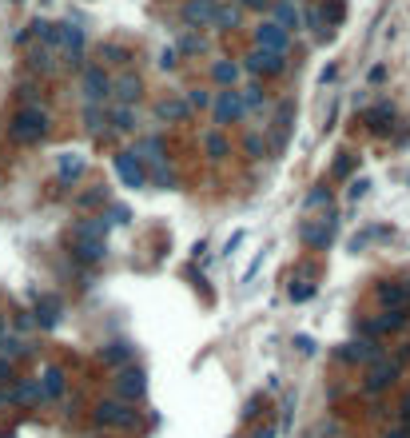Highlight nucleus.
<instances>
[{
	"label": "nucleus",
	"instance_id": "obj_1",
	"mask_svg": "<svg viewBox=\"0 0 410 438\" xmlns=\"http://www.w3.org/2000/svg\"><path fill=\"white\" fill-rule=\"evenodd\" d=\"M92 418H96V426H104V430H136L139 426V411L136 402L128 399H100L96 411H92Z\"/></svg>",
	"mask_w": 410,
	"mask_h": 438
},
{
	"label": "nucleus",
	"instance_id": "obj_2",
	"mask_svg": "<svg viewBox=\"0 0 410 438\" xmlns=\"http://www.w3.org/2000/svg\"><path fill=\"white\" fill-rule=\"evenodd\" d=\"M13 140L16 144H40L44 135H48V112L40 108V104H25V108L13 116Z\"/></svg>",
	"mask_w": 410,
	"mask_h": 438
},
{
	"label": "nucleus",
	"instance_id": "obj_3",
	"mask_svg": "<svg viewBox=\"0 0 410 438\" xmlns=\"http://www.w3.org/2000/svg\"><path fill=\"white\" fill-rule=\"evenodd\" d=\"M398 375H402V363H398L395 354H383L378 363L367 366V375H362V394H367V399H378V394H386V390L398 383Z\"/></svg>",
	"mask_w": 410,
	"mask_h": 438
},
{
	"label": "nucleus",
	"instance_id": "obj_4",
	"mask_svg": "<svg viewBox=\"0 0 410 438\" xmlns=\"http://www.w3.org/2000/svg\"><path fill=\"white\" fill-rule=\"evenodd\" d=\"M335 227H339L335 211H327L319 219H303L299 223V239H303V247H311V251H327L331 239H335Z\"/></svg>",
	"mask_w": 410,
	"mask_h": 438
},
{
	"label": "nucleus",
	"instance_id": "obj_5",
	"mask_svg": "<svg viewBox=\"0 0 410 438\" xmlns=\"http://www.w3.org/2000/svg\"><path fill=\"white\" fill-rule=\"evenodd\" d=\"M383 339H350V343H343L335 351V359L339 363H347V366H371V363H378L383 359Z\"/></svg>",
	"mask_w": 410,
	"mask_h": 438
},
{
	"label": "nucleus",
	"instance_id": "obj_6",
	"mask_svg": "<svg viewBox=\"0 0 410 438\" xmlns=\"http://www.w3.org/2000/svg\"><path fill=\"white\" fill-rule=\"evenodd\" d=\"M112 394L116 399H128V402H139L148 394V375H144V366H120L112 375Z\"/></svg>",
	"mask_w": 410,
	"mask_h": 438
},
{
	"label": "nucleus",
	"instance_id": "obj_7",
	"mask_svg": "<svg viewBox=\"0 0 410 438\" xmlns=\"http://www.w3.org/2000/svg\"><path fill=\"white\" fill-rule=\"evenodd\" d=\"M80 88H84V104H108L116 80L104 72V64H88L84 76H80Z\"/></svg>",
	"mask_w": 410,
	"mask_h": 438
},
{
	"label": "nucleus",
	"instance_id": "obj_8",
	"mask_svg": "<svg viewBox=\"0 0 410 438\" xmlns=\"http://www.w3.org/2000/svg\"><path fill=\"white\" fill-rule=\"evenodd\" d=\"M374 303L383 311H410V291L402 279H383L374 287Z\"/></svg>",
	"mask_w": 410,
	"mask_h": 438
},
{
	"label": "nucleus",
	"instance_id": "obj_9",
	"mask_svg": "<svg viewBox=\"0 0 410 438\" xmlns=\"http://www.w3.org/2000/svg\"><path fill=\"white\" fill-rule=\"evenodd\" d=\"M148 159L139 156V152H120L116 156V175L128 183V187H144L148 183V168H144Z\"/></svg>",
	"mask_w": 410,
	"mask_h": 438
},
{
	"label": "nucleus",
	"instance_id": "obj_10",
	"mask_svg": "<svg viewBox=\"0 0 410 438\" xmlns=\"http://www.w3.org/2000/svg\"><path fill=\"white\" fill-rule=\"evenodd\" d=\"M247 116V100H243V92H235V88H227V92H219L215 96V124H235Z\"/></svg>",
	"mask_w": 410,
	"mask_h": 438
},
{
	"label": "nucleus",
	"instance_id": "obj_11",
	"mask_svg": "<svg viewBox=\"0 0 410 438\" xmlns=\"http://www.w3.org/2000/svg\"><path fill=\"white\" fill-rule=\"evenodd\" d=\"M8 402H13V406H44L40 375L36 378H13V383H8Z\"/></svg>",
	"mask_w": 410,
	"mask_h": 438
},
{
	"label": "nucleus",
	"instance_id": "obj_12",
	"mask_svg": "<svg viewBox=\"0 0 410 438\" xmlns=\"http://www.w3.org/2000/svg\"><path fill=\"white\" fill-rule=\"evenodd\" d=\"M243 68L247 72H267V76H279L287 68V60H283V52H271V48H255L251 56H243Z\"/></svg>",
	"mask_w": 410,
	"mask_h": 438
},
{
	"label": "nucleus",
	"instance_id": "obj_13",
	"mask_svg": "<svg viewBox=\"0 0 410 438\" xmlns=\"http://www.w3.org/2000/svg\"><path fill=\"white\" fill-rule=\"evenodd\" d=\"M60 295H52V291H44V295H36V311H32V315H36V327L40 331H56L60 327Z\"/></svg>",
	"mask_w": 410,
	"mask_h": 438
},
{
	"label": "nucleus",
	"instance_id": "obj_14",
	"mask_svg": "<svg viewBox=\"0 0 410 438\" xmlns=\"http://www.w3.org/2000/svg\"><path fill=\"white\" fill-rule=\"evenodd\" d=\"M100 363L112 366V371H120V366H132V363H136V347H132L128 339L104 343V347H100Z\"/></svg>",
	"mask_w": 410,
	"mask_h": 438
},
{
	"label": "nucleus",
	"instance_id": "obj_15",
	"mask_svg": "<svg viewBox=\"0 0 410 438\" xmlns=\"http://www.w3.org/2000/svg\"><path fill=\"white\" fill-rule=\"evenodd\" d=\"M40 390H44V406L48 402H60L68 394V375H64V366H44L40 371Z\"/></svg>",
	"mask_w": 410,
	"mask_h": 438
},
{
	"label": "nucleus",
	"instance_id": "obj_16",
	"mask_svg": "<svg viewBox=\"0 0 410 438\" xmlns=\"http://www.w3.org/2000/svg\"><path fill=\"white\" fill-rule=\"evenodd\" d=\"M287 40H291V32H287L279 20H263L259 28H255V44L259 48H271V52H287Z\"/></svg>",
	"mask_w": 410,
	"mask_h": 438
},
{
	"label": "nucleus",
	"instance_id": "obj_17",
	"mask_svg": "<svg viewBox=\"0 0 410 438\" xmlns=\"http://www.w3.org/2000/svg\"><path fill=\"white\" fill-rule=\"evenodd\" d=\"M112 215H92V219H80L72 227V239H108V232H112Z\"/></svg>",
	"mask_w": 410,
	"mask_h": 438
},
{
	"label": "nucleus",
	"instance_id": "obj_18",
	"mask_svg": "<svg viewBox=\"0 0 410 438\" xmlns=\"http://www.w3.org/2000/svg\"><path fill=\"white\" fill-rule=\"evenodd\" d=\"M84 168H88V159L80 156V152H64L60 164H56V180L68 187V183H76L80 175H84Z\"/></svg>",
	"mask_w": 410,
	"mask_h": 438
},
{
	"label": "nucleus",
	"instance_id": "obj_19",
	"mask_svg": "<svg viewBox=\"0 0 410 438\" xmlns=\"http://www.w3.org/2000/svg\"><path fill=\"white\" fill-rule=\"evenodd\" d=\"M215 13H219L215 0H187V4H184V20H187V25H215Z\"/></svg>",
	"mask_w": 410,
	"mask_h": 438
},
{
	"label": "nucleus",
	"instance_id": "obj_20",
	"mask_svg": "<svg viewBox=\"0 0 410 438\" xmlns=\"http://www.w3.org/2000/svg\"><path fill=\"white\" fill-rule=\"evenodd\" d=\"M291 120H295V100H283L279 112H275V132H271V144L283 147L287 135H291Z\"/></svg>",
	"mask_w": 410,
	"mask_h": 438
},
{
	"label": "nucleus",
	"instance_id": "obj_21",
	"mask_svg": "<svg viewBox=\"0 0 410 438\" xmlns=\"http://www.w3.org/2000/svg\"><path fill=\"white\" fill-rule=\"evenodd\" d=\"M80 263H104L108 255V239H76V251H72Z\"/></svg>",
	"mask_w": 410,
	"mask_h": 438
},
{
	"label": "nucleus",
	"instance_id": "obj_22",
	"mask_svg": "<svg viewBox=\"0 0 410 438\" xmlns=\"http://www.w3.org/2000/svg\"><path fill=\"white\" fill-rule=\"evenodd\" d=\"M187 112H191V104H187V100H160V104H156V120L179 124V120H187Z\"/></svg>",
	"mask_w": 410,
	"mask_h": 438
},
{
	"label": "nucleus",
	"instance_id": "obj_23",
	"mask_svg": "<svg viewBox=\"0 0 410 438\" xmlns=\"http://www.w3.org/2000/svg\"><path fill=\"white\" fill-rule=\"evenodd\" d=\"M139 88H144V84H139V76H136V72H124L120 80H116L112 92H116V100H120V104H136V100H139Z\"/></svg>",
	"mask_w": 410,
	"mask_h": 438
},
{
	"label": "nucleus",
	"instance_id": "obj_24",
	"mask_svg": "<svg viewBox=\"0 0 410 438\" xmlns=\"http://www.w3.org/2000/svg\"><path fill=\"white\" fill-rule=\"evenodd\" d=\"M0 354L16 363V359L32 354V347H28V339H20V335H13V331H4V335H0Z\"/></svg>",
	"mask_w": 410,
	"mask_h": 438
},
{
	"label": "nucleus",
	"instance_id": "obj_25",
	"mask_svg": "<svg viewBox=\"0 0 410 438\" xmlns=\"http://www.w3.org/2000/svg\"><path fill=\"white\" fill-rule=\"evenodd\" d=\"M395 108H390V104H383V108H371L367 112V124H371V132H378V135H386L390 132V128H395Z\"/></svg>",
	"mask_w": 410,
	"mask_h": 438
},
{
	"label": "nucleus",
	"instance_id": "obj_26",
	"mask_svg": "<svg viewBox=\"0 0 410 438\" xmlns=\"http://www.w3.org/2000/svg\"><path fill=\"white\" fill-rule=\"evenodd\" d=\"M212 76H215V84L235 88V80H239V64H235V60H215V64H212Z\"/></svg>",
	"mask_w": 410,
	"mask_h": 438
},
{
	"label": "nucleus",
	"instance_id": "obj_27",
	"mask_svg": "<svg viewBox=\"0 0 410 438\" xmlns=\"http://www.w3.org/2000/svg\"><path fill=\"white\" fill-rule=\"evenodd\" d=\"M239 20H243V13H239V4H224V8L215 13V28H219V32H231V28H235Z\"/></svg>",
	"mask_w": 410,
	"mask_h": 438
},
{
	"label": "nucleus",
	"instance_id": "obj_28",
	"mask_svg": "<svg viewBox=\"0 0 410 438\" xmlns=\"http://www.w3.org/2000/svg\"><path fill=\"white\" fill-rule=\"evenodd\" d=\"M60 44L68 52H80L84 48V28L80 25H60Z\"/></svg>",
	"mask_w": 410,
	"mask_h": 438
},
{
	"label": "nucleus",
	"instance_id": "obj_29",
	"mask_svg": "<svg viewBox=\"0 0 410 438\" xmlns=\"http://www.w3.org/2000/svg\"><path fill=\"white\" fill-rule=\"evenodd\" d=\"M203 147H207L212 159H227V152H231V144H227L219 132H203Z\"/></svg>",
	"mask_w": 410,
	"mask_h": 438
},
{
	"label": "nucleus",
	"instance_id": "obj_30",
	"mask_svg": "<svg viewBox=\"0 0 410 438\" xmlns=\"http://www.w3.org/2000/svg\"><path fill=\"white\" fill-rule=\"evenodd\" d=\"M378 323H383L386 335H398V331L410 323V311H383V315H378Z\"/></svg>",
	"mask_w": 410,
	"mask_h": 438
},
{
	"label": "nucleus",
	"instance_id": "obj_31",
	"mask_svg": "<svg viewBox=\"0 0 410 438\" xmlns=\"http://www.w3.org/2000/svg\"><path fill=\"white\" fill-rule=\"evenodd\" d=\"M275 20H279V25H283L287 32H295V28H299V13H295V4H291V0H279V4H275Z\"/></svg>",
	"mask_w": 410,
	"mask_h": 438
},
{
	"label": "nucleus",
	"instance_id": "obj_32",
	"mask_svg": "<svg viewBox=\"0 0 410 438\" xmlns=\"http://www.w3.org/2000/svg\"><path fill=\"white\" fill-rule=\"evenodd\" d=\"M112 128L116 132H136V112H132V104H120L112 112Z\"/></svg>",
	"mask_w": 410,
	"mask_h": 438
},
{
	"label": "nucleus",
	"instance_id": "obj_33",
	"mask_svg": "<svg viewBox=\"0 0 410 438\" xmlns=\"http://www.w3.org/2000/svg\"><path fill=\"white\" fill-rule=\"evenodd\" d=\"M136 152L148 159V164H163V140H160V135H148V140L136 147Z\"/></svg>",
	"mask_w": 410,
	"mask_h": 438
},
{
	"label": "nucleus",
	"instance_id": "obj_34",
	"mask_svg": "<svg viewBox=\"0 0 410 438\" xmlns=\"http://www.w3.org/2000/svg\"><path fill=\"white\" fill-rule=\"evenodd\" d=\"M263 406H267V394H263V390H255V394H247V402H243L239 418H243V423H251V418H259Z\"/></svg>",
	"mask_w": 410,
	"mask_h": 438
},
{
	"label": "nucleus",
	"instance_id": "obj_35",
	"mask_svg": "<svg viewBox=\"0 0 410 438\" xmlns=\"http://www.w3.org/2000/svg\"><path fill=\"white\" fill-rule=\"evenodd\" d=\"M287 295H291V303H307V299L315 295V283H311V279H295Z\"/></svg>",
	"mask_w": 410,
	"mask_h": 438
},
{
	"label": "nucleus",
	"instance_id": "obj_36",
	"mask_svg": "<svg viewBox=\"0 0 410 438\" xmlns=\"http://www.w3.org/2000/svg\"><path fill=\"white\" fill-rule=\"evenodd\" d=\"M32 32H36L44 44H60V25H48V20H36L32 25Z\"/></svg>",
	"mask_w": 410,
	"mask_h": 438
},
{
	"label": "nucleus",
	"instance_id": "obj_37",
	"mask_svg": "<svg viewBox=\"0 0 410 438\" xmlns=\"http://www.w3.org/2000/svg\"><path fill=\"white\" fill-rule=\"evenodd\" d=\"M84 124L92 132H100L104 128V104H84Z\"/></svg>",
	"mask_w": 410,
	"mask_h": 438
},
{
	"label": "nucleus",
	"instance_id": "obj_38",
	"mask_svg": "<svg viewBox=\"0 0 410 438\" xmlns=\"http://www.w3.org/2000/svg\"><path fill=\"white\" fill-rule=\"evenodd\" d=\"M359 335H362V339H383L386 331H383L378 319H359Z\"/></svg>",
	"mask_w": 410,
	"mask_h": 438
},
{
	"label": "nucleus",
	"instance_id": "obj_39",
	"mask_svg": "<svg viewBox=\"0 0 410 438\" xmlns=\"http://www.w3.org/2000/svg\"><path fill=\"white\" fill-rule=\"evenodd\" d=\"M100 199H108V187H92V192L76 195V207H92V204H100Z\"/></svg>",
	"mask_w": 410,
	"mask_h": 438
},
{
	"label": "nucleus",
	"instance_id": "obj_40",
	"mask_svg": "<svg viewBox=\"0 0 410 438\" xmlns=\"http://www.w3.org/2000/svg\"><path fill=\"white\" fill-rule=\"evenodd\" d=\"M350 171H355V156H350V152H343V156L335 159V171H331V175H335V180H343V175H350Z\"/></svg>",
	"mask_w": 410,
	"mask_h": 438
},
{
	"label": "nucleus",
	"instance_id": "obj_41",
	"mask_svg": "<svg viewBox=\"0 0 410 438\" xmlns=\"http://www.w3.org/2000/svg\"><path fill=\"white\" fill-rule=\"evenodd\" d=\"M100 56H104V64H128V52H124V48H116V44L100 48Z\"/></svg>",
	"mask_w": 410,
	"mask_h": 438
},
{
	"label": "nucleus",
	"instance_id": "obj_42",
	"mask_svg": "<svg viewBox=\"0 0 410 438\" xmlns=\"http://www.w3.org/2000/svg\"><path fill=\"white\" fill-rule=\"evenodd\" d=\"M331 207V187H315L311 195H307V207Z\"/></svg>",
	"mask_w": 410,
	"mask_h": 438
},
{
	"label": "nucleus",
	"instance_id": "obj_43",
	"mask_svg": "<svg viewBox=\"0 0 410 438\" xmlns=\"http://www.w3.org/2000/svg\"><path fill=\"white\" fill-rule=\"evenodd\" d=\"M243 100H247V112H259V108H263V92H259L255 84L243 88Z\"/></svg>",
	"mask_w": 410,
	"mask_h": 438
},
{
	"label": "nucleus",
	"instance_id": "obj_44",
	"mask_svg": "<svg viewBox=\"0 0 410 438\" xmlns=\"http://www.w3.org/2000/svg\"><path fill=\"white\" fill-rule=\"evenodd\" d=\"M243 152H247L251 159H263V140H259V135H255V132H251L247 140H243Z\"/></svg>",
	"mask_w": 410,
	"mask_h": 438
},
{
	"label": "nucleus",
	"instance_id": "obj_45",
	"mask_svg": "<svg viewBox=\"0 0 410 438\" xmlns=\"http://www.w3.org/2000/svg\"><path fill=\"white\" fill-rule=\"evenodd\" d=\"M395 414H398V426H410V390L402 394V399H398Z\"/></svg>",
	"mask_w": 410,
	"mask_h": 438
},
{
	"label": "nucleus",
	"instance_id": "obj_46",
	"mask_svg": "<svg viewBox=\"0 0 410 438\" xmlns=\"http://www.w3.org/2000/svg\"><path fill=\"white\" fill-rule=\"evenodd\" d=\"M243 239H247V232H235V235H231V239H227V244H224V259H231V255H235V251H239V244H243Z\"/></svg>",
	"mask_w": 410,
	"mask_h": 438
},
{
	"label": "nucleus",
	"instance_id": "obj_47",
	"mask_svg": "<svg viewBox=\"0 0 410 438\" xmlns=\"http://www.w3.org/2000/svg\"><path fill=\"white\" fill-rule=\"evenodd\" d=\"M187 104H191V108H207V104H212V96H207V92H187Z\"/></svg>",
	"mask_w": 410,
	"mask_h": 438
},
{
	"label": "nucleus",
	"instance_id": "obj_48",
	"mask_svg": "<svg viewBox=\"0 0 410 438\" xmlns=\"http://www.w3.org/2000/svg\"><path fill=\"white\" fill-rule=\"evenodd\" d=\"M32 68H36V72H52V56L48 52H36V56H32Z\"/></svg>",
	"mask_w": 410,
	"mask_h": 438
},
{
	"label": "nucleus",
	"instance_id": "obj_49",
	"mask_svg": "<svg viewBox=\"0 0 410 438\" xmlns=\"http://www.w3.org/2000/svg\"><path fill=\"white\" fill-rule=\"evenodd\" d=\"M36 327V315H32V311H20V315H16V331H32Z\"/></svg>",
	"mask_w": 410,
	"mask_h": 438
},
{
	"label": "nucleus",
	"instance_id": "obj_50",
	"mask_svg": "<svg viewBox=\"0 0 410 438\" xmlns=\"http://www.w3.org/2000/svg\"><path fill=\"white\" fill-rule=\"evenodd\" d=\"M179 48H187V52H199V48H207V40H203V36H184V40H179Z\"/></svg>",
	"mask_w": 410,
	"mask_h": 438
},
{
	"label": "nucleus",
	"instance_id": "obj_51",
	"mask_svg": "<svg viewBox=\"0 0 410 438\" xmlns=\"http://www.w3.org/2000/svg\"><path fill=\"white\" fill-rule=\"evenodd\" d=\"M295 347H299V354H315V339H311V335H295Z\"/></svg>",
	"mask_w": 410,
	"mask_h": 438
},
{
	"label": "nucleus",
	"instance_id": "obj_52",
	"mask_svg": "<svg viewBox=\"0 0 410 438\" xmlns=\"http://www.w3.org/2000/svg\"><path fill=\"white\" fill-rule=\"evenodd\" d=\"M367 187H371V180H355V183H350V199L359 204L362 195H367Z\"/></svg>",
	"mask_w": 410,
	"mask_h": 438
},
{
	"label": "nucleus",
	"instance_id": "obj_53",
	"mask_svg": "<svg viewBox=\"0 0 410 438\" xmlns=\"http://www.w3.org/2000/svg\"><path fill=\"white\" fill-rule=\"evenodd\" d=\"M13 359H4V354H0V383H13Z\"/></svg>",
	"mask_w": 410,
	"mask_h": 438
},
{
	"label": "nucleus",
	"instance_id": "obj_54",
	"mask_svg": "<svg viewBox=\"0 0 410 438\" xmlns=\"http://www.w3.org/2000/svg\"><path fill=\"white\" fill-rule=\"evenodd\" d=\"M160 68H175V48H163L160 52Z\"/></svg>",
	"mask_w": 410,
	"mask_h": 438
},
{
	"label": "nucleus",
	"instance_id": "obj_55",
	"mask_svg": "<svg viewBox=\"0 0 410 438\" xmlns=\"http://www.w3.org/2000/svg\"><path fill=\"white\" fill-rule=\"evenodd\" d=\"M395 359H398V363H402V366L410 363V339H406V343H402V347H398V351H395Z\"/></svg>",
	"mask_w": 410,
	"mask_h": 438
},
{
	"label": "nucleus",
	"instance_id": "obj_56",
	"mask_svg": "<svg viewBox=\"0 0 410 438\" xmlns=\"http://www.w3.org/2000/svg\"><path fill=\"white\" fill-rule=\"evenodd\" d=\"M383 438H410V426H395V430H386Z\"/></svg>",
	"mask_w": 410,
	"mask_h": 438
},
{
	"label": "nucleus",
	"instance_id": "obj_57",
	"mask_svg": "<svg viewBox=\"0 0 410 438\" xmlns=\"http://www.w3.org/2000/svg\"><path fill=\"white\" fill-rule=\"evenodd\" d=\"M239 4H243V8H267L271 0H239Z\"/></svg>",
	"mask_w": 410,
	"mask_h": 438
},
{
	"label": "nucleus",
	"instance_id": "obj_58",
	"mask_svg": "<svg viewBox=\"0 0 410 438\" xmlns=\"http://www.w3.org/2000/svg\"><path fill=\"white\" fill-rule=\"evenodd\" d=\"M112 219L116 223H128V207H112Z\"/></svg>",
	"mask_w": 410,
	"mask_h": 438
},
{
	"label": "nucleus",
	"instance_id": "obj_59",
	"mask_svg": "<svg viewBox=\"0 0 410 438\" xmlns=\"http://www.w3.org/2000/svg\"><path fill=\"white\" fill-rule=\"evenodd\" d=\"M275 434H279L275 426H263V430H255V434H251V438H275Z\"/></svg>",
	"mask_w": 410,
	"mask_h": 438
},
{
	"label": "nucleus",
	"instance_id": "obj_60",
	"mask_svg": "<svg viewBox=\"0 0 410 438\" xmlns=\"http://www.w3.org/2000/svg\"><path fill=\"white\" fill-rule=\"evenodd\" d=\"M0 406H13V402H8V387L0 390Z\"/></svg>",
	"mask_w": 410,
	"mask_h": 438
},
{
	"label": "nucleus",
	"instance_id": "obj_61",
	"mask_svg": "<svg viewBox=\"0 0 410 438\" xmlns=\"http://www.w3.org/2000/svg\"><path fill=\"white\" fill-rule=\"evenodd\" d=\"M4 331H8V327H4V315H0V335H4Z\"/></svg>",
	"mask_w": 410,
	"mask_h": 438
},
{
	"label": "nucleus",
	"instance_id": "obj_62",
	"mask_svg": "<svg viewBox=\"0 0 410 438\" xmlns=\"http://www.w3.org/2000/svg\"><path fill=\"white\" fill-rule=\"evenodd\" d=\"M402 283H406V291H410V279H402Z\"/></svg>",
	"mask_w": 410,
	"mask_h": 438
},
{
	"label": "nucleus",
	"instance_id": "obj_63",
	"mask_svg": "<svg viewBox=\"0 0 410 438\" xmlns=\"http://www.w3.org/2000/svg\"><path fill=\"white\" fill-rule=\"evenodd\" d=\"M235 438H251V434H235Z\"/></svg>",
	"mask_w": 410,
	"mask_h": 438
},
{
	"label": "nucleus",
	"instance_id": "obj_64",
	"mask_svg": "<svg viewBox=\"0 0 410 438\" xmlns=\"http://www.w3.org/2000/svg\"><path fill=\"white\" fill-rule=\"evenodd\" d=\"M0 438H4V434H0Z\"/></svg>",
	"mask_w": 410,
	"mask_h": 438
}]
</instances>
